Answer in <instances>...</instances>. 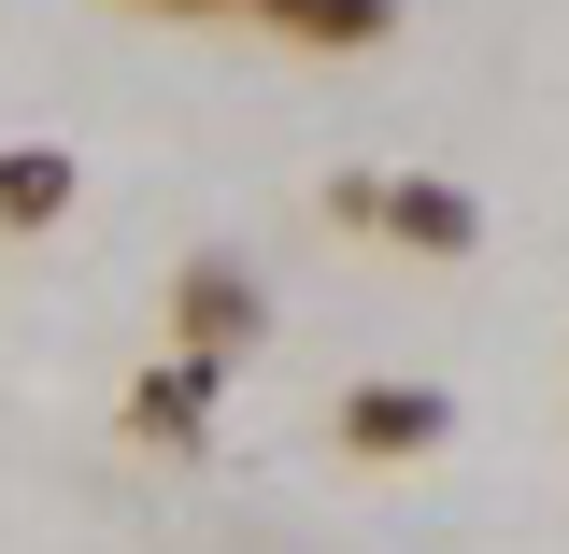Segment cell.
Returning <instances> with one entry per match:
<instances>
[{"label": "cell", "instance_id": "obj_2", "mask_svg": "<svg viewBox=\"0 0 569 554\" xmlns=\"http://www.w3.org/2000/svg\"><path fill=\"white\" fill-rule=\"evenodd\" d=\"M328 441H342L356 470H413V455H441V441H456V399H441V384H413V370H370V384H342Z\"/></svg>", "mask_w": 569, "mask_h": 554}, {"label": "cell", "instance_id": "obj_7", "mask_svg": "<svg viewBox=\"0 0 569 554\" xmlns=\"http://www.w3.org/2000/svg\"><path fill=\"white\" fill-rule=\"evenodd\" d=\"M129 14H157V29H228L242 0H129Z\"/></svg>", "mask_w": 569, "mask_h": 554}, {"label": "cell", "instance_id": "obj_3", "mask_svg": "<svg viewBox=\"0 0 569 554\" xmlns=\"http://www.w3.org/2000/svg\"><path fill=\"white\" fill-rule=\"evenodd\" d=\"M370 242H399V256H485V200L470 185H441V171H385V213H370Z\"/></svg>", "mask_w": 569, "mask_h": 554}, {"label": "cell", "instance_id": "obj_4", "mask_svg": "<svg viewBox=\"0 0 569 554\" xmlns=\"http://www.w3.org/2000/svg\"><path fill=\"white\" fill-rule=\"evenodd\" d=\"M213 399H228V370L171 342V355L129 384V441H171V455H200V441H213Z\"/></svg>", "mask_w": 569, "mask_h": 554}, {"label": "cell", "instance_id": "obj_6", "mask_svg": "<svg viewBox=\"0 0 569 554\" xmlns=\"http://www.w3.org/2000/svg\"><path fill=\"white\" fill-rule=\"evenodd\" d=\"M71 200H86L71 142H0V228H14V242H43V228H58Z\"/></svg>", "mask_w": 569, "mask_h": 554}, {"label": "cell", "instance_id": "obj_1", "mask_svg": "<svg viewBox=\"0 0 569 554\" xmlns=\"http://www.w3.org/2000/svg\"><path fill=\"white\" fill-rule=\"evenodd\" d=\"M171 342L213 355V370H242V355L271 342V284L242 242H200V256H171Z\"/></svg>", "mask_w": 569, "mask_h": 554}, {"label": "cell", "instance_id": "obj_5", "mask_svg": "<svg viewBox=\"0 0 569 554\" xmlns=\"http://www.w3.org/2000/svg\"><path fill=\"white\" fill-rule=\"evenodd\" d=\"M399 14L413 0H242V29H271L299 58H370V43H399Z\"/></svg>", "mask_w": 569, "mask_h": 554}]
</instances>
